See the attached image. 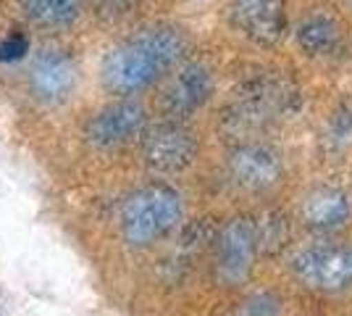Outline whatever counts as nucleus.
<instances>
[{"mask_svg": "<svg viewBox=\"0 0 352 316\" xmlns=\"http://www.w3.org/2000/svg\"><path fill=\"white\" fill-rule=\"evenodd\" d=\"M190 50L187 32L176 24H147L108 48L100 63V85L116 98H134L171 74Z\"/></svg>", "mask_w": 352, "mask_h": 316, "instance_id": "1", "label": "nucleus"}, {"mask_svg": "<svg viewBox=\"0 0 352 316\" xmlns=\"http://www.w3.org/2000/svg\"><path fill=\"white\" fill-rule=\"evenodd\" d=\"M184 219V200L171 185L150 182L137 187L121 206V235L132 248H150L168 238Z\"/></svg>", "mask_w": 352, "mask_h": 316, "instance_id": "2", "label": "nucleus"}, {"mask_svg": "<svg viewBox=\"0 0 352 316\" xmlns=\"http://www.w3.org/2000/svg\"><path fill=\"white\" fill-rule=\"evenodd\" d=\"M297 105V92L279 76H255L245 82L229 105L223 108V129L232 135L248 137L265 124L287 116Z\"/></svg>", "mask_w": 352, "mask_h": 316, "instance_id": "3", "label": "nucleus"}, {"mask_svg": "<svg viewBox=\"0 0 352 316\" xmlns=\"http://www.w3.org/2000/svg\"><path fill=\"white\" fill-rule=\"evenodd\" d=\"M292 277L302 287L323 295L352 290V245L321 242L297 251L289 261Z\"/></svg>", "mask_w": 352, "mask_h": 316, "instance_id": "4", "label": "nucleus"}, {"mask_svg": "<svg viewBox=\"0 0 352 316\" xmlns=\"http://www.w3.org/2000/svg\"><path fill=\"white\" fill-rule=\"evenodd\" d=\"M261 256L255 222L248 216L229 219L213 238V277L221 287H239L250 280Z\"/></svg>", "mask_w": 352, "mask_h": 316, "instance_id": "5", "label": "nucleus"}, {"mask_svg": "<svg viewBox=\"0 0 352 316\" xmlns=\"http://www.w3.org/2000/svg\"><path fill=\"white\" fill-rule=\"evenodd\" d=\"M147 127V108L137 98H113L87 119L85 143L92 151H118L142 140Z\"/></svg>", "mask_w": 352, "mask_h": 316, "instance_id": "6", "label": "nucleus"}, {"mask_svg": "<svg viewBox=\"0 0 352 316\" xmlns=\"http://www.w3.org/2000/svg\"><path fill=\"white\" fill-rule=\"evenodd\" d=\"M79 87V63L66 48L45 45L30 56L27 90L37 103L56 108L69 103Z\"/></svg>", "mask_w": 352, "mask_h": 316, "instance_id": "7", "label": "nucleus"}, {"mask_svg": "<svg viewBox=\"0 0 352 316\" xmlns=\"http://www.w3.org/2000/svg\"><path fill=\"white\" fill-rule=\"evenodd\" d=\"M142 145V161L155 174H182L187 171L200 151V143L184 121L163 119L155 127H147L140 140Z\"/></svg>", "mask_w": 352, "mask_h": 316, "instance_id": "8", "label": "nucleus"}, {"mask_svg": "<svg viewBox=\"0 0 352 316\" xmlns=\"http://www.w3.org/2000/svg\"><path fill=\"white\" fill-rule=\"evenodd\" d=\"M226 180L242 193L263 196L281 185L284 161L271 145L245 140L226 158Z\"/></svg>", "mask_w": 352, "mask_h": 316, "instance_id": "9", "label": "nucleus"}, {"mask_svg": "<svg viewBox=\"0 0 352 316\" xmlns=\"http://www.w3.org/2000/svg\"><path fill=\"white\" fill-rule=\"evenodd\" d=\"M213 90H216V79L206 63L200 61L182 63L161 92L158 108H161L163 119L187 121L197 111L206 108L208 101L213 98Z\"/></svg>", "mask_w": 352, "mask_h": 316, "instance_id": "10", "label": "nucleus"}, {"mask_svg": "<svg viewBox=\"0 0 352 316\" xmlns=\"http://www.w3.org/2000/svg\"><path fill=\"white\" fill-rule=\"evenodd\" d=\"M232 24L255 45H276L287 30L284 0H229Z\"/></svg>", "mask_w": 352, "mask_h": 316, "instance_id": "11", "label": "nucleus"}, {"mask_svg": "<svg viewBox=\"0 0 352 316\" xmlns=\"http://www.w3.org/2000/svg\"><path fill=\"white\" fill-rule=\"evenodd\" d=\"M302 224L316 235H334L352 216L350 196L337 185H316L302 198Z\"/></svg>", "mask_w": 352, "mask_h": 316, "instance_id": "12", "label": "nucleus"}, {"mask_svg": "<svg viewBox=\"0 0 352 316\" xmlns=\"http://www.w3.org/2000/svg\"><path fill=\"white\" fill-rule=\"evenodd\" d=\"M21 19L40 32H63L79 24L87 0H16Z\"/></svg>", "mask_w": 352, "mask_h": 316, "instance_id": "13", "label": "nucleus"}, {"mask_svg": "<svg viewBox=\"0 0 352 316\" xmlns=\"http://www.w3.org/2000/svg\"><path fill=\"white\" fill-rule=\"evenodd\" d=\"M337 40V24L326 16H313L308 21H302L300 30H297V45L302 48V53H308V56H323V53L334 50Z\"/></svg>", "mask_w": 352, "mask_h": 316, "instance_id": "14", "label": "nucleus"}, {"mask_svg": "<svg viewBox=\"0 0 352 316\" xmlns=\"http://www.w3.org/2000/svg\"><path fill=\"white\" fill-rule=\"evenodd\" d=\"M232 316H284V301L274 290H255L236 303Z\"/></svg>", "mask_w": 352, "mask_h": 316, "instance_id": "15", "label": "nucleus"}, {"mask_svg": "<svg viewBox=\"0 0 352 316\" xmlns=\"http://www.w3.org/2000/svg\"><path fill=\"white\" fill-rule=\"evenodd\" d=\"M255 235H258L261 253H276L289 238V227L279 213H265L261 222H255Z\"/></svg>", "mask_w": 352, "mask_h": 316, "instance_id": "16", "label": "nucleus"}, {"mask_svg": "<svg viewBox=\"0 0 352 316\" xmlns=\"http://www.w3.org/2000/svg\"><path fill=\"white\" fill-rule=\"evenodd\" d=\"M323 143L329 153H344L347 148H352V105H344L334 114Z\"/></svg>", "mask_w": 352, "mask_h": 316, "instance_id": "17", "label": "nucleus"}, {"mask_svg": "<svg viewBox=\"0 0 352 316\" xmlns=\"http://www.w3.org/2000/svg\"><path fill=\"white\" fill-rule=\"evenodd\" d=\"M32 56V40L27 32L11 30L0 37V63H19Z\"/></svg>", "mask_w": 352, "mask_h": 316, "instance_id": "18", "label": "nucleus"}, {"mask_svg": "<svg viewBox=\"0 0 352 316\" xmlns=\"http://www.w3.org/2000/svg\"><path fill=\"white\" fill-rule=\"evenodd\" d=\"M92 6L105 19H121V16L132 14L140 6V0H92Z\"/></svg>", "mask_w": 352, "mask_h": 316, "instance_id": "19", "label": "nucleus"}, {"mask_svg": "<svg viewBox=\"0 0 352 316\" xmlns=\"http://www.w3.org/2000/svg\"><path fill=\"white\" fill-rule=\"evenodd\" d=\"M350 3H352V0H350Z\"/></svg>", "mask_w": 352, "mask_h": 316, "instance_id": "20", "label": "nucleus"}]
</instances>
